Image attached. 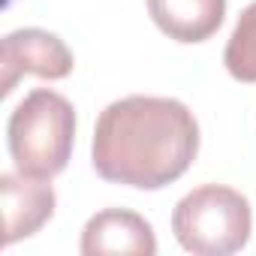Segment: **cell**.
<instances>
[{"instance_id": "obj_1", "label": "cell", "mask_w": 256, "mask_h": 256, "mask_svg": "<svg viewBox=\"0 0 256 256\" xmlns=\"http://www.w3.org/2000/svg\"><path fill=\"white\" fill-rule=\"evenodd\" d=\"M199 154V124L172 96H124L100 112L90 160L100 178L136 190L175 184Z\"/></svg>"}, {"instance_id": "obj_2", "label": "cell", "mask_w": 256, "mask_h": 256, "mask_svg": "<svg viewBox=\"0 0 256 256\" xmlns=\"http://www.w3.org/2000/svg\"><path fill=\"white\" fill-rule=\"evenodd\" d=\"M6 142L18 172L52 181L66 169L72 157L76 145L72 102L48 88L30 90L10 114Z\"/></svg>"}, {"instance_id": "obj_3", "label": "cell", "mask_w": 256, "mask_h": 256, "mask_svg": "<svg viewBox=\"0 0 256 256\" xmlns=\"http://www.w3.org/2000/svg\"><path fill=\"white\" fill-rule=\"evenodd\" d=\"M172 232L187 253L229 256L250 241L253 211L244 193L226 184H202L175 205Z\"/></svg>"}, {"instance_id": "obj_4", "label": "cell", "mask_w": 256, "mask_h": 256, "mask_svg": "<svg viewBox=\"0 0 256 256\" xmlns=\"http://www.w3.org/2000/svg\"><path fill=\"white\" fill-rule=\"evenodd\" d=\"M76 60L66 42L48 30L40 28H22L4 36V52H0V94L10 96L22 76H40L48 82H60L72 72Z\"/></svg>"}, {"instance_id": "obj_5", "label": "cell", "mask_w": 256, "mask_h": 256, "mask_svg": "<svg viewBox=\"0 0 256 256\" xmlns=\"http://www.w3.org/2000/svg\"><path fill=\"white\" fill-rule=\"evenodd\" d=\"M0 193H4V217H6L4 244H16L40 232L52 220L58 205V196L48 178H34L24 172L0 175Z\"/></svg>"}, {"instance_id": "obj_6", "label": "cell", "mask_w": 256, "mask_h": 256, "mask_svg": "<svg viewBox=\"0 0 256 256\" xmlns=\"http://www.w3.org/2000/svg\"><path fill=\"white\" fill-rule=\"evenodd\" d=\"M82 253L84 256H102V253L154 256L157 235H154V226L142 214L126 211V208H106L84 223Z\"/></svg>"}, {"instance_id": "obj_7", "label": "cell", "mask_w": 256, "mask_h": 256, "mask_svg": "<svg viewBox=\"0 0 256 256\" xmlns=\"http://www.w3.org/2000/svg\"><path fill=\"white\" fill-rule=\"evenodd\" d=\"M154 24L175 42L193 46L211 40L223 18L226 0H145Z\"/></svg>"}, {"instance_id": "obj_8", "label": "cell", "mask_w": 256, "mask_h": 256, "mask_svg": "<svg viewBox=\"0 0 256 256\" xmlns=\"http://www.w3.org/2000/svg\"><path fill=\"white\" fill-rule=\"evenodd\" d=\"M223 64L235 82L244 84L256 82V0L238 16L235 30L223 52Z\"/></svg>"}]
</instances>
